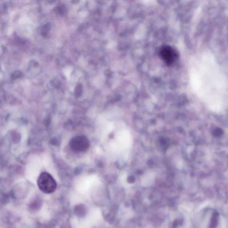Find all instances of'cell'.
<instances>
[{"label":"cell","instance_id":"30bf717a","mask_svg":"<svg viewBox=\"0 0 228 228\" xmlns=\"http://www.w3.org/2000/svg\"><path fill=\"white\" fill-rule=\"evenodd\" d=\"M179 221L176 220L174 221V222L173 223V227H177L179 224Z\"/></svg>","mask_w":228,"mask_h":228},{"label":"cell","instance_id":"ba28073f","mask_svg":"<svg viewBox=\"0 0 228 228\" xmlns=\"http://www.w3.org/2000/svg\"><path fill=\"white\" fill-rule=\"evenodd\" d=\"M21 73L19 71H16L13 75V78L14 79L18 78L21 76Z\"/></svg>","mask_w":228,"mask_h":228},{"label":"cell","instance_id":"5b68a950","mask_svg":"<svg viewBox=\"0 0 228 228\" xmlns=\"http://www.w3.org/2000/svg\"><path fill=\"white\" fill-rule=\"evenodd\" d=\"M218 214L217 212H214L212 217L211 221L210 226L211 228H215L216 227L218 221Z\"/></svg>","mask_w":228,"mask_h":228},{"label":"cell","instance_id":"52a82bcc","mask_svg":"<svg viewBox=\"0 0 228 228\" xmlns=\"http://www.w3.org/2000/svg\"><path fill=\"white\" fill-rule=\"evenodd\" d=\"M82 87L81 85H78L76 87L75 91V94L76 96L78 97L81 95L82 93Z\"/></svg>","mask_w":228,"mask_h":228},{"label":"cell","instance_id":"7a4b0ae2","mask_svg":"<svg viewBox=\"0 0 228 228\" xmlns=\"http://www.w3.org/2000/svg\"><path fill=\"white\" fill-rule=\"evenodd\" d=\"M37 184L40 190L46 194L53 193L57 187L55 180L51 174L47 172H43L40 175Z\"/></svg>","mask_w":228,"mask_h":228},{"label":"cell","instance_id":"3957f363","mask_svg":"<svg viewBox=\"0 0 228 228\" xmlns=\"http://www.w3.org/2000/svg\"><path fill=\"white\" fill-rule=\"evenodd\" d=\"M70 147L76 152H85L90 146L88 139L84 135H78L73 138L70 142Z\"/></svg>","mask_w":228,"mask_h":228},{"label":"cell","instance_id":"8992f818","mask_svg":"<svg viewBox=\"0 0 228 228\" xmlns=\"http://www.w3.org/2000/svg\"><path fill=\"white\" fill-rule=\"evenodd\" d=\"M160 145L162 147H164V148H166L168 146V142L167 140L164 139H161L159 141Z\"/></svg>","mask_w":228,"mask_h":228},{"label":"cell","instance_id":"9c48e42d","mask_svg":"<svg viewBox=\"0 0 228 228\" xmlns=\"http://www.w3.org/2000/svg\"><path fill=\"white\" fill-rule=\"evenodd\" d=\"M222 133V132L221 131V130L217 129L214 131V135L215 136H219L221 135Z\"/></svg>","mask_w":228,"mask_h":228},{"label":"cell","instance_id":"6da1fadb","mask_svg":"<svg viewBox=\"0 0 228 228\" xmlns=\"http://www.w3.org/2000/svg\"><path fill=\"white\" fill-rule=\"evenodd\" d=\"M191 87L209 108L215 112L224 108L227 101V82L214 57H194L190 69Z\"/></svg>","mask_w":228,"mask_h":228},{"label":"cell","instance_id":"277c9868","mask_svg":"<svg viewBox=\"0 0 228 228\" xmlns=\"http://www.w3.org/2000/svg\"><path fill=\"white\" fill-rule=\"evenodd\" d=\"M161 57L168 64H171L177 57V53L173 48L168 45L164 46L160 49Z\"/></svg>","mask_w":228,"mask_h":228},{"label":"cell","instance_id":"8fae6325","mask_svg":"<svg viewBox=\"0 0 228 228\" xmlns=\"http://www.w3.org/2000/svg\"><path fill=\"white\" fill-rule=\"evenodd\" d=\"M135 181V178L134 177H130L129 178V182H130V183H133V182H134Z\"/></svg>","mask_w":228,"mask_h":228}]
</instances>
